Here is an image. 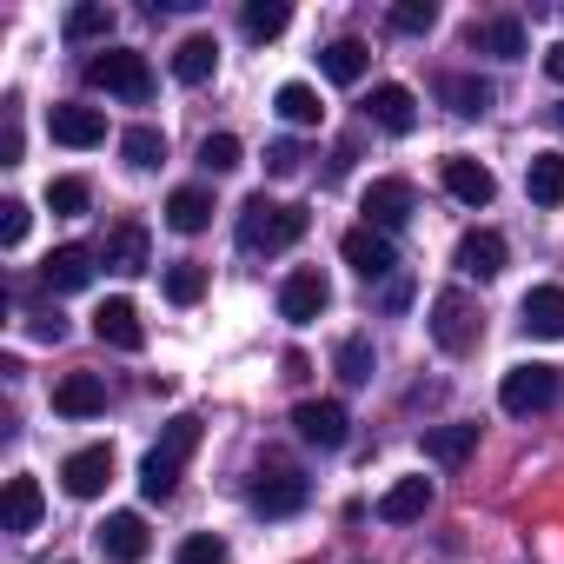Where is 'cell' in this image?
I'll use <instances>...</instances> for the list:
<instances>
[{
  "label": "cell",
  "mask_w": 564,
  "mask_h": 564,
  "mask_svg": "<svg viewBox=\"0 0 564 564\" xmlns=\"http://www.w3.org/2000/svg\"><path fill=\"white\" fill-rule=\"evenodd\" d=\"M326 306H333V279L319 265H300L286 286H279V319H293V326H313Z\"/></svg>",
  "instance_id": "obj_7"
},
{
  "label": "cell",
  "mask_w": 564,
  "mask_h": 564,
  "mask_svg": "<svg viewBox=\"0 0 564 564\" xmlns=\"http://www.w3.org/2000/svg\"><path fill=\"white\" fill-rule=\"evenodd\" d=\"M272 113L286 120V127H319V113H326V107H319V94H313L306 80H286V87L272 94Z\"/></svg>",
  "instance_id": "obj_30"
},
{
  "label": "cell",
  "mask_w": 564,
  "mask_h": 564,
  "mask_svg": "<svg viewBox=\"0 0 564 564\" xmlns=\"http://www.w3.org/2000/svg\"><path fill=\"white\" fill-rule=\"evenodd\" d=\"M432 511V478H399L386 498H379V518L386 524H412V518H425Z\"/></svg>",
  "instance_id": "obj_25"
},
{
  "label": "cell",
  "mask_w": 564,
  "mask_h": 564,
  "mask_svg": "<svg viewBox=\"0 0 564 564\" xmlns=\"http://www.w3.org/2000/svg\"><path fill=\"white\" fill-rule=\"evenodd\" d=\"M452 265H458L465 279H498V272H505V232H491V226H471V232L458 239Z\"/></svg>",
  "instance_id": "obj_16"
},
{
  "label": "cell",
  "mask_w": 564,
  "mask_h": 564,
  "mask_svg": "<svg viewBox=\"0 0 564 564\" xmlns=\"http://www.w3.org/2000/svg\"><path fill=\"white\" fill-rule=\"evenodd\" d=\"M551 120H557V133H564V107H551Z\"/></svg>",
  "instance_id": "obj_45"
},
{
  "label": "cell",
  "mask_w": 564,
  "mask_h": 564,
  "mask_svg": "<svg viewBox=\"0 0 564 564\" xmlns=\"http://www.w3.org/2000/svg\"><path fill=\"white\" fill-rule=\"evenodd\" d=\"M28 199H0V246H21L28 239Z\"/></svg>",
  "instance_id": "obj_42"
},
{
  "label": "cell",
  "mask_w": 564,
  "mask_h": 564,
  "mask_svg": "<svg viewBox=\"0 0 564 564\" xmlns=\"http://www.w3.org/2000/svg\"><path fill=\"white\" fill-rule=\"evenodd\" d=\"M524 193H531L538 206H564V153H531Z\"/></svg>",
  "instance_id": "obj_28"
},
{
  "label": "cell",
  "mask_w": 564,
  "mask_h": 564,
  "mask_svg": "<svg viewBox=\"0 0 564 564\" xmlns=\"http://www.w3.org/2000/svg\"><path fill=\"white\" fill-rule=\"evenodd\" d=\"M293 432H300L306 445H319V452H339V445L352 438V412H346L339 399H300V405H293Z\"/></svg>",
  "instance_id": "obj_6"
},
{
  "label": "cell",
  "mask_w": 564,
  "mask_h": 564,
  "mask_svg": "<svg viewBox=\"0 0 564 564\" xmlns=\"http://www.w3.org/2000/svg\"><path fill=\"white\" fill-rule=\"evenodd\" d=\"M0 166H21V100H8V133H0Z\"/></svg>",
  "instance_id": "obj_43"
},
{
  "label": "cell",
  "mask_w": 564,
  "mask_h": 564,
  "mask_svg": "<svg viewBox=\"0 0 564 564\" xmlns=\"http://www.w3.org/2000/svg\"><path fill=\"white\" fill-rule=\"evenodd\" d=\"M54 412H61V419H94V412H107V386H100L94 372H67V379L54 386Z\"/></svg>",
  "instance_id": "obj_23"
},
{
  "label": "cell",
  "mask_w": 564,
  "mask_h": 564,
  "mask_svg": "<svg viewBox=\"0 0 564 564\" xmlns=\"http://www.w3.org/2000/svg\"><path fill=\"white\" fill-rule=\"evenodd\" d=\"M61 485H67L74 498H100V491L113 485V445H80V452H67Z\"/></svg>",
  "instance_id": "obj_10"
},
{
  "label": "cell",
  "mask_w": 564,
  "mask_h": 564,
  "mask_svg": "<svg viewBox=\"0 0 564 564\" xmlns=\"http://www.w3.org/2000/svg\"><path fill=\"white\" fill-rule=\"evenodd\" d=\"M518 319H524L531 339H564V286H531Z\"/></svg>",
  "instance_id": "obj_21"
},
{
  "label": "cell",
  "mask_w": 564,
  "mask_h": 564,
  "mask_svg": "<svg viewBox=\"0 0 564 564\" xmlns=\"http://www.w3.org/2000/svg\"><path fill=\"white\" fill-rule=\"evenodd\" d=\"M366 67H372V47L366 41H333V47H319V74L333 80V87H359L366 80Z\"/></svg>",
  "instance_id": "obj_22"
},
{
  "label": "cell",
  "mask_w": 564,
  "mask_h": 564,
  "mask_svg": "<svg viewBox=\"0 0 564 564\" xmlns=\"http://www.w3.org/2000/svg\"><path fill=\"white\" fill-rule=\"evenodd\" d=\"M246 34L252 41H279V34H286L293 28V8H286V0H246Z\"/></svg>",
  "instance_id": "obj_33"
},
{
  "label": "cell",
  "mask_w": 564,
  "mask_h": 564,
  "mask_svg": "<svg viewBox=\"0 0 564 564\" xmlns=\"http://www.w3.org/2000/svg\"><path fill=\"white\" fill-rule=\"evenodd\" d=\"M193 445H199V419H173V425L160 432V445H153L147 465H140V491H147L153 505H166V498L180 491V465L193 458Z\"/></svg>",
  "instance_id": "obj_2"
},
{
  "label": "cell",
  "mask_w": 564,
  "mask_h": 564,
  "mask_svg": "<svg viewBox=\"0 0 564 564\" xmlns=\"http://www.w3.org/2000/svg\"><path fill=\"white\" fill-rule=\"evenodd\" d=\"M438 94H445V107L452 113H465V120H478V113H491V80H471V74H445L438 80Z\"/></svg>",
  "instance_id": "obj_26"
},
{
  "label": "cell",
  "mask_w": 564,
  "mask_h": 564,
  "mask_svg": "<svg viewBox=\"0 0 564 564\" xmlns=\"http://www.w3.org/2000/svg\"><path fill=\"white\" fill-rule=\"evenodd\" d=\"M94 339L113 346V352H140V346H147L140 306H133V300H100V313H94Z\"/></svg>",
  "instance_id": "obj_11"
},
{
  "label": "cell",
  "mask_w": 564,
  "mask_h": 564,
  "mask_svg": "<svg viewBox=\"0 0 564 564\" xmlns=\"http://www.w3.org/2000/svg\"><path fill=\"white\" fill-rule=\"evenodd\" d=\"M405 219H412V180H372V186H366V226L392 232V226H405Z\"/></svg>",
  "instance_id": "obj_19"
},
{
  "label": "cell",
  "mask_w": 564,
  "mask_h": 564,
  "mask_svg": "<svg viewBox=\"0 0 564 564\" xmlns=\"http://www.w3.org/2000/svg\"><path fill=\"white\" fill-rule=\"evenodd\" d=\"M160 293H166L173 306H193V300L206 293V265H193V259H180V265H166V279H160Z\"/></svg>",
  "instance_id": "obj_35"
},
{
  "label": "cell",
  "mask_w": 564,
  "mask_h": 564,
  "mask_svg": "<svg viewBox=\"0 0 564 564\" xmlns=\"http://www.w3.org/2000/svg\"><path fill=\"white\" fill-rule=\"evenodd\" d=\"M100 259H107V272H147V265H153V239H147V226H140V219H113Z\"/></svg>",
  "instance_id": "obj_15"
},
{
  "label": "cell",
  "mask_w": 564,
  "mask_h": 564,
  "mask_svg": "<svg viewBox=\"0 0 564 564\" xmlns=\"http://www.w3.org/2000/svg\"><path fill=\"white\" fill-rule=\"evenodd\" d=\"M366 113H372V127H379V133H412V127H419V100H412V87H399V80L372 87Z\"/></svg>",
  "instance_id": "obj_18"
},
{
  "label": "cell",
  "mask_w": 564,
  "mask_h": 564,
  "mask_svg": "<svg viewBox=\"0 0 564 564\" xmlns=\"http://www.w3.org/2000/svg\"><path fill=\"white\" fill-rule=\"evenodd\" d=\"M120 160H127L133 173H153V166L166 160V133H160V127H127V133H120Z\"/></svg>",
  "instance_id": "obj_31"
},
{
  "label": "cell",
  "mask_w": 564,
  "mask_h": 564,
  "mask_svg": "<svg viewBox=\"0 0 564 564\" xmlns=\"http://www.w3.org/2000/svg\"><path fill=\"white\" fill-rule=\"evenodd\" d=\"M206 219H213V193H206V186H180V193L166 199V226H173V232H199Z\"/></svg>",
  "instance_id": "obj_32"
},
{
  "label": "cell",
  "mask_w": 564,
  "mask_h": 564,
  "mask_svg": "<svg viewBox=\"0 0 564 564\" xmlns=\"http://www.w3.org/2000/svg\"><path fill=\"white\" fill-rule=\"evenodd\" d=\"M471 47H478V54H498V61H518V54H524V28H518L511 14L478 21V28H471Z\"/></svg>",
  "instance_id": "obj_29"
},
{
  "label": "cell",
  "mask_w": 564,
  "mask_h": 564,
  "mask_svg": "<svg viewBox=\"0 0 564 564\" xmlns=\"http://www.w3.org/2000/svg\"><path fill=\"white\" fill-rule=\"evenodd\" d=\"M339 252H346V265H352L359 279H392V272H399L392 232H379V226H352V232L339 239Z\"/></svg>",
  "instance_id": "obj_8"
},
{
  "label": "cell",
  "mask_w": 564,
  "mask_h": 564,
  "mask_svg": "<svg viewBox=\"0 0 564 564\" xmlns=\"http://www.w3.org/2000/svg\"><path fill=\"white\" fill-rule=\"evenodd\" d=\"M41 478H28V471H14L8 478V498H0V524H8V531H34L41 524Z\"/></svg>",
  "instance_id": "obj_24"
},
{
  "label": "cell",
  "mask_w": 564,
  "mask_h": 564,
  "mask_svg": "<svg viewBox=\"0 0 564 564\" xmlns=\"http://www.w3.org/2000/svg\"><path fill=\"white\" fill-rule=\"evenodd\" d=\"M47 133H54L61 147H100V140H107V113H100V107H74V100H61V107L47 113Z\"/></svg>",
  "instance_id": "obj_17"
},
{
  "label": "cell",
  "mask_w": 564,
  "mask_h": 564,
  "mask_svg": "<svg viewBox=\"0 0 564 564\" xmlns=\"http://www.w3.org/2000/svg\"><path fill=\"white\" fill-rule=\"evenodd\" d=\"M306 478L300 471H259V485H252V511L259 518H293L300 505H306Z\"/></svg>",
  "instance_id": "obj_14"
},
{
  "label": "cell",
  "mask_w": 564,
  "mask_h": 564,
  "mask_svg": "<svg viewBox=\"0 0 564 564\" xmlns=\"http://www.w3.org/2000/svg\"><path fill=\"white\" fill-rule=\"evenodd\" d=\"M498 405L511 419H531V412H551L557 405V366H511L498 379Z\"/></svg>",
  "instance_id": "obj_5"
},
{
  "label": "cell",
  "mask_w": 564,
  "mask_h": 564,
  "mask_svg": "<svg viewBox=\"0 0 564 564\" xmlns=\"http://www.w3.org/2000/svg\"><path fill=\"white\" fill-rule=\"evenodd\" d=\"M239 160H246V147H239L232 133H206V140H199V166H206V173H232Z\"/></svg>",
  "instance_id": "obj_37"
},
{
  "label": "cell",
  "mask_w": 564,
  "mask_h": 564,
  "mask_svg": "<svg viewBox=\"0 0 564 564\" xmlns=\"http://www.w3.org/2000/svg\"><path fill=\"white\" fill-rule=\"evenodd\" d=\"M113 34V8L107 0H80V8H67V41H107Z\"/></svg>",
  "instance_id": "obj_34"
},
{
  "label": "cell",
  "mask_w": 564,
  "mask_h": 564,
  "mask_svg": "<svg viewBox=\"0 0 564 564\" xmlns=\"http://www.w3.org/2000/svg\"><path fill=\"white\" fill-rule=\"evenodd\" d=\"M300 166H306L300 140H272V147H265V173H272V180H293Z\"/></svg>",
  "instance_id": "obj_41"
},
{
  "label": "cell",
  "mask_w": 564,
  "mask_h": 564,
  "mask_svg": "<svg viewBox=\"0 0 564 564\" xmlns=\"http://www.w3.org/2000/svg\"><path fill=\"white\" fill-rule=\"evenodd\" d=\"M87 199H94V193H87V180H54V186H47V206H54L61 219H80V213H87Z\"/></svg>",
  "instance_id": "obj_39"
},
{
  "label": "cell",
  "mask_w": 564,
  "mask_h": 564,
  "mask_svg": "<svg viewBox=\"0 0 564 564\" xmlns=\"http://www.w3.org/2000/svg\"><path fill=\"white\" fill-rule=\"evenodd\" d=\"M87 80H94L100 94L127 100V107L153 100V67H147V54H133V47H100V54L87 61Z\"/></svg>",
  "instance_id": "obj_3"
},
{
  "label": "cell",
  "mask_w": 564,
  "mask_h": 564,
  "mask_svg": "<svg viewBox=\"0 0 564 564\" xmlns=\"http://www.w3.org/2000/svg\"><path fill=\"white\" fill-rule=\"evenodd\" d=\"M306 206H286V199H265V193H252L246 206H239V246L246 252H286V246H300L306 239Z\"/></svg>",
  "instance_id": "obj_1"
},
{
  "label": "cell",
  "mask_w": 564,
  "mask_h": 564,
  "mask_svg": "<svg viewBox=\"0 0 564 564\" xmlns=\"http://www.w3.org/2000/svg\"><path fill=\"white\" fill-rule=\"evenodd\" d=\"M333 366H339L346 386H366V379H372V339H366V333L339 339V359H333Z\"/></svg>",
  "instance_id": "obj_36"
},
{
  "label": "cell",
  "mask_w": 564,
  "mask_h": 564,
  "mask_svg": "<svg viewBox=\"0 0 564 564\" xmlns=\"http://www.w3.org/2000/svg\"><path fill=\"white\" fill-rule=\"evenodd\" d=\"M173 564H226V538H213V531H193V538L173 551Z\"/></svg>",
  "instance_id": "obj_40"
},
{
  "label": "cell",
  "mask_w": 564,
  "mask_h": 564,
  "mask_svg": "<svg viewBox=\"0 0 564 564\" xmlns=\"http://www.w3.org/2000/svg\"><path fill=\"white\" fill-rule=\"evenodd\" d=\"M438 180H445V193H452L458 206H491V199H498L491 166H478L471 153H445V160H438Z\"/></svg>",
  "instance_id": "obj_9"
},
{
  "label": "cell",
  "mask_w": 564,
  "mask_h": 564,
  "mask_svg": "<svg viewBox=\"0 0 564 564\" xmlns=\"http://www.w3.org/2000/svg\"><path fill=\"white\" fill-rule=\"evenodd\" d=\"M94 544L107 551V564H140L147 557V518L140 511H107V524L94 531Z\"/></svg>",
  "instance_id": "obj_12"
},
{
  "label": "cell",
  "mask_w": 564,
  "mask_h": 564,
  "mask_svg": "<svg viewBox=\"0 0 564 564\" xmlns=\"http://www.w3.org/2000/svg\"><path fill=\"white\" fill-rule=\"evenodd\" d=\"M41 286H47V293H80V286H94V246H54V252L41 259Z\"/></svg>",
  "instance_id": "obj_13"
},
{
  "label": "cell",
  "mask_w": 564,
  "mask_h": 564,
  "mask_svg": "<svg viewBox=\"0 0 564 564\" xmlns=\"http://www.w3.org/2000/svg\"><path fill=\"white\" fill-rule=\"evenodd\" d=\"M425 326H432L438 352H452V359H465V352H471V346L485 339V313H478V306H471L465 293H438V300H432V319H425Z\"/></svg>",
  "instance_id": "obj_4"
},
{
  "label": "cell",
  "mask_w": 564,
  "mask_h": 564,
  "mask_svg": "<svg viewBox=\"0 0 564 564\" xmlns=\"http://www.w3.org/2000/svg\"><path fill=\"white\" fill-rule=\"evenodd\" d=\"M219 74V41L213 34H186L180 47H173V80L180 87H206Z\"/></svg>",
  "instance_id": "obj_20"
},
{
  "label": "cell",
  "mask_w": 564,
  "mask_h": 564,
  "mask_svg": "<svg viewBox=\"0 0 564 564\" xmlns=\"http://www.w3.org/2000/svg\"><path fill=\"white\" fill-rule=\"evenodd\" d=\"M544 74H551V80L564 87V41H557V47H544Z\"/></svg>",
  "instance_id": "obj_44"
},
{
  "label": "cell",
  "mask_w": 564,
  "mask_h": 564,
  "mask_svg": "<svg viewBox=\"0 0 564 564\" xmlns=\"http://www.w3.org/2000/svg\"><path fill=\"white\" fill-rule=\"evenodd\" d=\"M478 445V425H425V458L432 465H465Z\"/></svg>",
  "instance_id": "obj_27"
},
{
  "label": "cell",
  "mask_w": 564,
  "mask_h": 564,
  "mask_svg": "<svg viewBox=\"0 0 564 564\" xmlns=\"http://www.w3.org/2000/svg\"><path fill=\"white\" fill-rule=\"evenodd\" d=\"M432 28H438L432 0H399V8H392V34H432Z\"/></svg>",
  "instance_id": "obj_38"
}]
</instances>
